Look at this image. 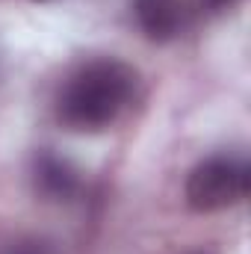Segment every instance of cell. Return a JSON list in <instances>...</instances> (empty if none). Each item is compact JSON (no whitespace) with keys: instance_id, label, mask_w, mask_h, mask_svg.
<instances>
[{"instance_id":"1","label":"cell","mask_w":251,"mask_h":254,"mask_svg":"<svg viewBox=\"0 0 251 254\" xmlns=\"http://www.w3.org/2000/svg\"><path fill=\"white\" fill-rule=\"evenodd\" d=\"M139 95V71L122 60H92L80 65L57 95V119L74 133L113 127Z\"/></svg>"},{"instance_id":"2","label":"cell","mask_w":251,"mask_h":254,"mask_svg":"<svg viewBox=\"0 0 251 254\" xmlns=\"http://www.w3.org/2000/svg\"><path fill=\"white\" fill-rule=\"evenodd\" d=\"M251 166L243 157L216 154L201 160L187 178V204L195 213H219L228 207H237L249 198Z\"/></svg>"},{"instance_id":"3","label":"cell","mask_w":251,"mask_h":254,"mask_svg":"<svg viewBox=\"0 0 251 254\" xmlns=\"http://www.w3.org/2000/svg\"><path fill=\"white\" fill-rule=\"evenodd\" d=\"M133 18L148 42L166 45L189 30L192 9L187 0H133Z\"/></svg>"},{"instance_id":"4","label":"cell","mask_w":251,"mask_h":254,"mask_svg":"<svg viewBox=\"0 0 251 254\" xmlns=\"http://www.w3.org/2000/svg\"><path fill=\"white\" fill-rule=\"evenodd\" d=\"M33 187L45 201L68 204L80 195L83 181L71 160H65L54 151H39L33 157Z\"/></svg>"},{"instance_id":"5","label":"cell","mask_w":251,"mask_h":254,"mask_svg":"<svg viewBox=\"0 0 251 254\" xmlns=\"http://www.w3.org/2000/svg\"><path fill=\"white\" fill-rule=\"evenodd\" d=\"M0 254H57L54 252V243L42 240V237H21V240H12L6 243Z\"/></svg>"},{"instance_id":"6","label":"cell","mask_w":251,"mask_h":254,"mask_svg":"<svg viewBox=\"0 0 251 254\" xmlns=\"http://www.w3.org/2000/svg\"><path fill=\"white\" fill-rule=\"evenodd\" d=\"M240 0H201V9L207 15H222V12H231Z\"/></svg>"},{"instance_id":"7","label":"cell","mask_w":251,"mask_h":254,"mask_svg":"<svg viewBox=\"0 0 251 254\" xmlns=\"http://www.w3.org/2000/svg\"><path fill=\"white\" fill-rule=\"evenodd\" d=\"M189 254H216V252H207V249H201V252H189Z\"/></svg>"},{"instance_id":"8","label":"cell","mask_w":251,"mask_h":254,"mask_svg":"<svg viewBox=\"0 0 251 254\" xmlns=\"http://www.w3.org/2000/svg\"><path fill=\"white\" fill-rule=\"evenodd\" d=\"M36 3H45V0H36Z\"/></svg>"}]
</instances>
